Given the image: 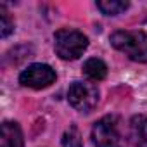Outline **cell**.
I'll return each instance as SVG.
<instances>
[{"mask_svg":"<svg viewBox=\"0 0 147 147\" xmlns=\"http://www.w3.org/2000/svg\"><path fill=\"white\" fill-rule=\"evenodd\" d=\"M55 78H57L55 71L49 64L35 62V64H30L19 75V83L23 87H28V88L42 90V88L50 87L55 82Z\"/></svg>","mask_w":147,"mask_h":147,"instance_id":"5","label":"cell"},{"mask_svg":"<svg viewBox=\"0 0 147 147\" xmlns=\"http://www.w3.org/2000/svg\"><path fill=\"white\" fill-rule=\"evenodd\" d=\"M0 147H24V137L18 123L4 121L0 126Z\"/></svg>","mask_w":147,"mask_h":147,"instance_id":"6","label":"cell"},{"mask_svg":"<svg viewBox=\"0 0 147 147\" xmlns=\"http://www.w3.org/2000/svg\"><path fill=\"white\" fill-rule=\"evenodd\" d=\"M69 104L80 113H90L99 102V88L92 82H75L67 90Z\"/></svg>","mask_w":147,"mask_h":147,"instance_id":"4","label":"cell"},{"mask_svg":"<svg viewBox=\"0 0 147 147\" xmlns=\"http://www.w3.org/2000/svg\"><path fill=\"white\" fill-rule=\"evenodd\" d=\"M12 31H14V21L11 19L5 7L2 5L0 7V35H2V38H7Z\"/></svg>","mask_w":147,"mask_h":147,"instance_id":"11","label":"cell"},{"mask_svg":"<svg viewBox=\"0 0 147 147\" xmlns=\"http://www.w3.org/2000/svg\"><path fill=\"white\" fill-rule=\"evenodd\" d=\"M62 147H83L82 133L76 125H71L62 135Z\"/></svg>","mask_w":147,"mask_h":147,"instance_id":"10","label":"cell"},{"mask_svg":"<svg viewBox=\"0 0 147 147\" xmlns=\"http://www.w3.org/2000/svg\"><path fill=\"white\" fill-rule=\"evenodd\" d=\"M88 47V38L71 28H61L54 35V50L62 61H75L83 55Z\"/></svg>","mask_w":147,"mask_h":147,"instance_id":"2","label":"cell"},{"mask_svg":"<svg viewBox=\"0 0 147 147\" xmlns=\"http://www.w3.org/2000/svg\"><path fill=\"white\" fill-rule=\"evenodd\" d=\"M83 75L90 82H102L107 76V66L99 57H90L83 64Z\"/></svg>","mask_w":147,"mask_h":147,"instance_id":"8","label":"cell"},{"mask_svg":"<svg viewBox=\"0 0 147 147\" xmlns=\"http://www.w3.org/2000/svg\"><path fill=\"white\" fill-rule=\"evenodd\" d=\"M111 45L135 62H147V33L140 30H121L109 36Z\"/></svg>","mask_w":147,"mask_h":147,"instance_id":"1","label":"cell"},{"mask_svg":"<svg viewBox=\"0 0 147 147\" xmlns=\"http://www.w3.org/2000/svg\"><path fill=\"white\" fill-rule=\"evenodd\" d=\"M92 140L95 147H126V137L119 118L104 116L95 121L92 128Z\"/></svg>","mask_w":147,"mask_h":147,"instance_id":"3","label":"cell"},{"mask_svg":"<svg viewBox=\"0 0 147 147\" xmlns=\"http://www.w3.org/2000/svg\"><path fill=\"white\" fill-rule=\"evenodd\" d=\"M128 138L135 147H147V116L137 114L130 119Z\"/></svg>","mask_w":147,"mask_h":147,"instance_id":"7","label":"cell"},{"mask_svg":"<svg viewBox=\"0 0 147 147\" xmlns=\"http://www.w3.org/2000/svg\"><path fill=\"white\" fill-rule=\"evenodd\" d=\"M128 7L130 4L125 2V0H99L97 2V9L106 16H118L125 12Z\"/></svg>","mask_w":147,"mask_h":147,"instance_id":"9","label":"cell"}]
</instances>
